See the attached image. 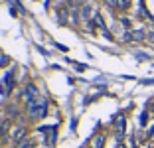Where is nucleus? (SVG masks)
<instances>
[{
	"mask_svg": "<svg viewBox=\"0 0 154 148\" xmlns=\"http://www.w3.org/2000/svg\"><path fill=\"white\" fill-rule=\"evenodd\" d=\"M117 6L119 8H128L131 6V0H117Z\"/></svg>",
	"mask_w": 154,
	"mask_h": 148,
	"instance_id": "nucleus-4",
	"label": "nucleus"
},
{
	"mask_svg": "<svg viewBox=\"0 0 154 148\" xmlns=\"http://www.w3.org/2000/svg\"><path fill=\"white\" fill-rule=\"evenodd\" d=\"M34 144H36V140H26L24 144H20V148H34Z\"/></svg>",
	"mask_w": 154,
	"mask_h": 148,
	"instance_id": "nucleus-5",
	"label": "nucleus"
},
{
	"mask_svg": "<svg viewBox=\"0 0 154 148\" xmlns=\"http://www.w3.org/2000/svg\"><path fill=\"white\" fill-rule=\"evenodd\" d=\"M36 95H38L36 85H28L26 91H24V101H28V103H34V101H36Z\"/></svg>",
	"mask_w": 154,
	"mask_h": 148,
	"instance_id": "nucleus-2",
	"label": "nucleus"
},
{
	"mask_svg": "<svg viewBox=\"0 0 154 148\" xmlns=\"http://www.w3.org/2000/svg\"><path fill=\"white\" fill-rule=\"evenodd\" d=\"M45 103H42V101H34V103H30V115L32 117H45Z\"/></svg>",
	"mask_w": 154,
	"mask_h": 148,
	"instance_id": "nucleus-1",
	"label": "nucleus"
},
{
	"mask_svg": "<svg viewBox=\"0 0 154 148\" xmlns=\"http://www.w3.org/2000/svg\"><path fill=\"white\" fill-rule=\"evenodd\" d=\"M127 40H142V32H132V34H127Z\"/></svg>",
	"mask_w": 154,
	"mask_h": 148,
	"instance_id": "nucleus-3",
	"label": "nucleus"
}]
</instances>
